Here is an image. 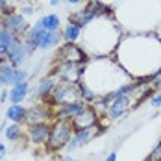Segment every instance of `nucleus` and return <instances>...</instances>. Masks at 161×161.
<instances>
[{
	"instance_id": "nucleus-1",
	"label": "nucleus",
	"mask_w": 161,
	"mask_h": 161,
	"mask_svg": "<svg viewBox=\"0 0 161 161\" xmlns=\"http://www.w3.org/2000/svg\"><path fill=\"white\" fill-rule=\"evenodd\" d=\"M61 32L59 30H45L39 22H35L26 33V41L35 45L37 50H50L59 45L61 41Z\"/></svg>"
},
{
	"instance_id": "nucleus-2",
	"label": "nucleus",
	"mask_w": 161,
	"mask_h": 161,
	"mask_svg": "<svg viewBox=\"0 0 161 161\" xmlns=\"http://www.w3.org/2000/svg\"><path fill=\"white\" fill-rule=\"evenodd\" d=\"M74 133V126L70 120H58L54 119V124L50 126V135L47 141V148L52 152H58L69 145L70 137Z\"/></svg>"
},
{
	"instance_id": "nucleus-3",
	"label": "nucleus",
	"mask_w": 161,
	"mask_h": 161,
	"mask_svg": "<svg viewBox=\"0 0 161 161\" xmlns=\"http://www.w3.org/2000/svg\"><path fill=\"white\" fill-rule=\"evenodd\" d=\"M74 100H83L81 98V87L78 83H70V81H59L52 95L48 97L47 104H50L52 108L54 106H59V104H69V102H74Z\"/></svg>"
},
{
	"instance_id": "nucleus-4",
	"label": "nucleus",
	"mask_w": 161,
	"mask_h": 161,
	"mask_svg": "<svg viewBox=\"0 0 161 161\" xmlns=\"http://www.w3.org/2000/svg\"><path fill=\"white\" fill-rule=\"evenodd\" d=\"M87 65V63H85ZM85 65L80 63H58L54 69L52 76H56L59 81H70V83H78L85 72Z\"/></svg>"
},
{
	"instance_id": "nucleus-5",
	"label": "nucleus",
	"mask_w": 161,
	"mask_h": 161,
	"mask_svg": "<svg viewBox=\"0 0 161 161\" xmlns=\"http://www.w3.org/2000/svg\"><path fill=\"white\" fill-rule=\"evenodd\" d=\"M56 61L58 63H80L85 65L87 63V54L83 52V48H80L74 43H67L61 48L58 50L56 54Z\"/></svg>"
},
{
	"instance_id": "nucleus-6",
	"label": "nucleus",
	"mask_w": 161,
	"mask_h": 161,
	"mask_svg": "<svg viewBox=\"0 0 161 161\" xmlns=\"http://www.w3.org/2000/svg\"><path fill=\"white\" fill-rule=\"evenodd\" d=\"M2 28L9 30L15 37H22L28 33V22H26V17L22 13H15L11 11L9 15L2 17Z\"/></svg>"
},
{
	"instance_id": "nucleus-7",
	"label": "nucleus",
	"mask_w": 161,
	"mask_h": 161,
	"mask_svg": "<svg viewBox=\"0 0 161 161\" xmlns=\"http://www.w3.org/2000/svg\"><path fill=\"white\" fill-rule=\"evenodd\" d=\"M98 119H100V115L97 113L95 106H89V104H87L70 122H72L74 130H85V128H97Z\"/></svg>"
},
{
	"instance_id": "nucleus-8",
	"label": "nucleus",
	"mask_w": 161,
	"mask_h": 161,
	"mask_svg": "<svg viewBox=\"0 0 161 161\" xmlns=\"http://www.w3.org/2000/svg\"><path fill=\"white\" fill-rule=\"evenodd\" d=\"M54 117V109L52 106L43 102V104H33L32 108L28 109V115H26V122L32 126V124H41V122H47L48 119Z\"/></svg>"
},
{
	"instance_id": "nucleus-9",
	"label": "nucleus",
	"mask_w": 161,
	"mask_h": 161,
	"mask_svg": "<svg viewBox=\"0 0 161 161\" xmlns=\"http://www.w3.org/2000/svg\"><path fill=\"white\" fill-rule=\"evenodd\" d=\"M85 106H87L85 100H74V102H69V104H59L54 109V119H58V120H72Z\"/></svg>"
},
{
	"instance_id": "nucleus-10",
	"label": "nucleus",
	"mask_w": 161,
	"mask_h": 161,
	"mask_svg": "<svg viewBox=\"0 0 161 161\" xmlns=\"http://www.w3.org/2000/svg\"><path fill=\"white\" fill-rule=\"evenodd\" d=\"M97 135H98V126L97 128L74 130V133H72V137H70L67 148H69V150H78V148H81V146H85L87 143H91Z\"/></svg>"
},
{
	"instance_id": "nucleus-11",
	"label": "nucleus",
	"mask_w": 161,
	"mask_h": 161,
	"mask_svg": "<svg viewBox=\"0 0 161 161\" xmlns=\"http://www.w3.org/2000/svg\"><path fill=\"white\" fill-rule=\"evenodd\" d=\"M26 56H30L28 54V50H26V45H24V41L20 39V37H15V41H13V45L9 47L8 50V54H6V59L9 61V63L13 65V67H19V65L22 63L24 59H26Z\"/></svg>"
},
{
	"instance_id": "nucleus-12",
	"label": "nucleus",
	"mask_w": 161,
	"mask_h": 161,
	"mask_svg": "<svg viewBox=\"0 0 161 161\" xmlns=\"http://www.w3.org/2000/svg\"><path fill=\"white\" fill-rule=\"evenodd\" d=\"M50 135V126L47 122H41V124H32L28 128V139L32 141L33 145H47Z\"/></svg>"
},
{
	"instance_id": "nucleus-13",
	"label": "nucleus",
	"mask_w": 161,
	"mask_h": 161,
	"mask_svg": "<svg viewBox=\"0 0 161 161\" xmlns=\"http://www.w3.org/2000/svg\"><path fill=\"white\" fill-rule=\"evenodd\" d=\"M56 85H58V78H56V76H47V78H43V80L39 81L37 89H35V97L39 98V100H43V102H47Z\"/></svg>"
},
{
	"instance_id": "nucleus-14",
	"label": "nucleus",
	"mask_w": 161,
	"mask_h": 161,
	"mask_svg": "<svg viewBox=\"0 0 161 161\" xmlns=\"http://www.w3.org/2000/svg\"><path fill=\"white\" fill-rule=\"evenodd\" d=\"M97 13L87 6L85 9H81V11H76V13H72V15L69 17V22H72V24H78L80 28H85L89 22H93L95 19H97Z\"/></svg>"
},
{
	"instance_id": "nucleus-15",
	"label": "nucleus",
	"mask_w": 161,
	"mask_h": 161,
	"mask_svg": "<svg viewBox=\"0 0 161 161\" xmlns=\"http://www.w3.org/2000/svg\"><path fill=\"white\" fill-rule=\"evenodd\" d=\"M26 115H28V109H26L24 106H20V104H11V106L8 108V111H6V119H8L9 122L20 124V122H26Z\"/></svg>"
},
{
	"instance_id": "nucleus-16",
	"label": "nucleus",
	"mask_w": 161,
	"mask_h": 161,
	"mask_svg": "<svg viewBox=\"0 0 161 161\" xmlns=\"http://www.w3.org/2000/svg\"><path fill=\"white\" fill-rule=\"evenodd\" d=\"M28 91H30V85H28V81L13 83V87L9 89V100H11V104H20L24 98L28 97Z\"/></svg>"
},
{
	"instance_id": "nucleus-17",
	"label": "nucleus",
	"mask_w": 161,
	"mask_h": 161,
	"mask_svg": "<svg viewBox=\"0 0 161 161\" xmlns=\"http://www.w3.org/2000/svg\"><path fill=\"white\" fill-rule=\"evenodd\" d=\"M13 74H15V67L8 59L0 58V85H13Z\"/></svg>"
},
{
	"instance_id": "nucleus-18",
	"label": "nucleus",
	"mask_w": 161,
	"mask_h": 161,
	"mask_svg": "<svg viewBox=\"0 0 161 161\" xmlns=\"http://www.w3.org/2000/svg\"><path fill=\"white\" fill-rule=\"evenodd\" d=\"M13 41H15L13 33L9 30H6V28H0V58H4L8 54V50L13 45Z\"/></svg>"
},
{
	"instance_id": "nucleus-19",
	"label": "nucleus",
	"mask_w": 161,
	"mask_h": 161,
	"mask_svg": "<svg viewBox=\"0 0 161 161\" xmlns=\"http://www.w3.org/2000/svg\"><path fill=\"white\" fill-rule=\"evenodd\" d=\"M63 39L67 41V43H76L78 39H80L81 35V28L78 26V24H72V22H69L67 24V28L63 30Z\"/></svg>"
},
{
	"instance_id": "nucleus-20",
	"label": "nucleus",
	"mask_w": 161,
	"mask_h": 161,
	"mask_svg": "<svg viewBox=\"0 0 161 161\" xmlns=\"http://www.w3.org/2000/svg\"><path fill=\"white\" fill-rule=\"evenodd\" d=\"M45 30H58L59 28V17L54 15V13H50V15H45L41 17L39 20H37Z\"/></svg>"
},
{
	"instance_id": "nucleus-21",
	"label": "nucleus",
	"mask_w": 161,
	"mask_h": 161,
	"mask_svg": "<svg viewBox=\"0 0 161 161\" xmlns=\"http://www.w3.org/2000/svg\"><path fill=\"white\" fill-rule=\"evenodd\" d=\"M4 135H6V139H9V141H19V139L22 137V128H20V124L11 122L9 126H6Z\"/></svg>"
},
{
	"instance_id": "nucleus-22",
	"label": "nucleus",
	"mask_w": 161,
	"mask_h": 161,
	"mask_svg": "<svg viewBox=\"0 0 161 161\" xmlns=\"http://www.w3.org/2000/svg\"><path fill=\"white\" fill-rule=\"evenodd\" d=\"M26 78H28V70H24V69L17 67V69H15V74H13V83H20V81H26Z\"/></svg>"
},
{
	"instance_id": "nucleus-23",
	"label": "nucleus",
	"mask_w": 161,
	"mask_h": 161,
	"mask_svg": "<svg viewBox=\"0 0 161 161\" xmlns=\"http://www.w3.org/2000/svg\"><path fill=\"white\" fill-rule=\"evenodd\" d=\"M150 85H152L154 89H161V67L150 76Z\"/></svg>"
},
{
	"instance_id": "nucleus-24",
	"label": "nucleus",
	"mask_w": 161,
	"mask_h": 161,
	"mask_svg": "<svg viewBox=\"0 0 161 161\" xmlns=\"http://www.w3.org/2000/svg\"><path fill=\"white\" fill-rule=\"evenodd\" d=\"M148 161H161V141L156 145V148L152 150V154H150Z\"/></svg>"
},
{
	"instance_id": "nucleus-25",
	"label": "nucleus",
	"mask_w": 161,
	"mask_h": 161,
	"mask_svg": "<svg viewBox=\"0 0 161 161\" xmlns=\"http://www.w3.org/2000/svg\"><path fill=\"white\" fill-rule=\"evenodd\" d=\"M11 11H13V9L8 6V2H6V0H0V17L2 15H9Z\"/></svg>"
},
{
	"instance_id": "nucleus-26",
	"label": "nucleus",
	"mask_w": 161,
	"mask_h": 161,
	"mask_svg": "<svg viewBox=\"0 0 161 161\" xmlns=\"http://www.w3.org/2000/svg\"><path fill=\"white\" fill-rule=\"evenodd\" d=\"M150 106H152V108H159V106H161V89L152 98H150Z\"/></svg>"
},
{
	"instance_id": "nucleus-27",
	"label": "nucleus",
	"mask_w": 161,
	"mask_h": 161,
	"mask_svg": "<svg viewBox=\"0 0 161 161\" xmlns=\"http://www.w3.org/2000/svg\"><path fill=\"white\" fill-rule=\"evenodd\" d=\"M33 11H35V8H32V6H24L20 13H22V15H24V17H26V15L30 17V15H33Z\"/></svg>"
},
{
	"instance_id": "nucleus-28",
	"label": "nucleus",
	"mask_w": 161,
	"mask_h": 161,
	"mask_svg": "<svg viewBox=\"0 0 161 161\" xmlns=\"http://www.w3.org/2000/svg\"><path fill=\"white\" fill-rule=\"evenodd\" d=\"M104 161H117V152H111V154H109Z\"/></svg>"
},
{
	"instance_id": "nucleus-29",
	"label": "nucleus",
	"mask_w": 161,
	"mask_h": 161,
	"mask_svg": "<svg viewBox=\"0 0 161 161\" xmlns=\"http://www.w3.org/2000/svg\"><path fill=\"white\" fill-rule=\"evenodd\" d=\"M6 156V146H4V143H0V159Z\"/></svg>"
},
{
	"instance_id": "nucleus-30",
	"label": "nucleus",
	"mask_w": 161,
	"mask_h": 161,
	"mask_svg": "<svg viewBox=\"0 0 161 161\" xmlns=\"http://www.w3.org/2000/svg\"><path fill=\"white\" fill-rule=\"evenodd\" d=\"M50 6H59V0H50Z\"/></svg>"
},
{
	"instance_id": "nucleus-31",
	"label": "nucleus",
	"mask_w": 161,
	"mask_h": 161,
	"mask_svg": "<svg viewBox=\"0 0 161 161\" xmlns=\"http://www.w3.org/2000/svg\"><path fill=\"white\" fill-rule=\"evenodd\" d=\"M65 2H69V4H80L81 0H65Z\"/></svg>"
},
{
	"instance_id": "nucleus-32",
	"label": "nucleus",
	"mask_w": 161,
	"mask_h": 161,
	"mask_svg": "<svg viewBox=\"0 0 161 161\" xmlns=\"http://www.w3.org/2000/svg\"><path fill=\"white\" fill-rule=\"evenodd\" d=\"M63 161H76V159H72V158H65Z\"/></svg>"
},
{
	"instance_id": "nucleus-33",
	"label": "nucleus",
	"mask_w": 161,
	"mask_h": 161,
	"mask_svg": "<svg viewBox=\"0 0 161 161\" xmlns=\"http://www.w3.org/2000/svg\"><path fill=\"white\" fill-rule=\"evenodd\" d=\"M0 28H2V17H0Z\"/></svg>"
},
{
	"instance_id": "nucleus-34",
	"label": "nucleus",
	"mask_w": 161,
	"mask_h": 161,
	"mask_svg": "<svg viewBox=\"0 0 161 161\" xmlns=\"http://www.w3.org/2000/svg\"><path fill=\"white\" fill-rule=\"evenodd\" d=\"M93 2H102V0H93Z\"/></svg>"
},
{
	"instance_id": "nucleus-35",
	"label": "nucleus",
	"mask_w": 161,
	"mask_h": 161,
	"mask_svg": "<svg viewBox=\"0 0 161 161\" xmlns=\"http://www.w3.org/2000/svg\"><path fill=\"white\" fill-rule=\"evenodd\" d=\"M22 2H26V0H22Z\"/></svg>"
}]
</instances>
